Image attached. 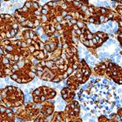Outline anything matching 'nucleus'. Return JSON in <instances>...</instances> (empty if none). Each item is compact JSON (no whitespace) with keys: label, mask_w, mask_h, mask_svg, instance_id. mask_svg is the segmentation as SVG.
<instances>
[{"label":"nucleus","mask_w":122,"mask_h":122,"mask_svg":"<svg viewBox=\"0 0 122 122\" xmlns=\"http://www.w3.org/2000/svg\"><path fill=\"white\" fill-rule=\"evenodd\" d=\"M42 7L35 0H28L15 11L14 16L21 27L33 29L41 25Z\"/></svg>","instance_id":"1"},{"label":"nucleus","mask_w":122,"mask_h":122,"mask_svg":"<svg viewBox=\"0 0 122 122\" xmlns=\"http://www.w3.org/2000/svg\"><path fill=\"white\" fill-rule=\"evenodd\" d=\"M37 76L40 79L52 82H60L67 79L70 73L51 60H42L36 64Z\"/></svg>","instance_id":"2"},{"label":"nucleus","mask_w":122,"mask_h":122,"mask_svg":"<svg viewBox=\"0 0 122 122\" xmlns=\"http://www.w3.org/2000/svg\"><path fill=\"white\" fill-rule=\"evenodd\" d=\"M1 54L13 63L28 58L30 51L26 42L23 38L5 39L1 41Z\"/></svg>","instance_id":"3"},{"label":"nucleus","mask_w":122,"mask_h":122,"mask_svg":"<svg viewBox=\"0 0 122 122\" xmlns=\"http://www.w3.org/2000/svg\"><path fill=\"white\" fill-rule=\"evenodd\" d=\"M36 75V65H33L32 60L28 57L13 64L10 78L19 84H26L30 82Z\"/></svg>","instance_id":"4"},{"label":"nucleus","mask_w":122,"mask_h":122,"mask_svg":"<svg viewBox=\"0 0 122 122\" xmlns=\"http://www.w3.org/2000/svg\"><path fill=\"white\" fill-rule=\"evenodd\" d=\"M21 38L26 42L31 56L39 61L46 60L50 57V53L46 51L45 43L39 38L33 29H27L21 33Z\"/></svg>","instance_id":"5"},{"label":"nucleus","mask_w":122,"mask_h":122,"mask_svg":"<svg viewBox=\"0 0 122 122\" xmlns=\"http://www.w3.org/2000/svg\"><path fill=\"white\" fill-rule=\"evenodd\" d=\"M91 75V69L83 59L80 60L79 64L76 69L67 78V86L76 90L81 85H83L89 80Z\"/></svg>","instance_id":"6"},{"label":"nucleus","mask_w":122,"mask_h":122,"mask_svg":"<svg viewBox=\"0 0 122 122\" xmlns=\"http://www.w3.org/2000/svg\"><path fill=\"white\" fill-rule=\"evenodd\" d=\"M25 103V94L20 88L13 86L1 90V104L11 108H17Z\"/></svg>","instance_id":"7"},{"label":"nucleus","mask_w":122,"mask_h":122,"mask_svg":"<svg viewBox=\"0 0 122 122\" xmlns=\"http://www.w3.org/2000/svg\"><path fill=\"white\" fill-rule=\"evenodd\" d=\"M97 75L112 79L118 85H122V68L110 60H104L94 68Z\"/></svg>","instance_id":"8"},{"label":"nucleus","mask_w":122,"mask_h":122,"mask_svg":"<svg viewBox=\"0 0 122 122\" xmlns=\"http://www.w3.org/2000/svg\"><path fill=\"white\" fill-rule=\"evenodd\" d=\"M108 38H109V35L107 33L101 32V31L92 33L89 29L84 30L79 36L80 42L90 50H94L101 46Z\"/></svg>","instance_id":"9"},{"label":"nucleus","mask_w":122,"mask_h":122,"mask_svg":"<svg viewBox=\"0 0 122 122\" xmlns=\"http://www.w3.org/2000/svg\"><path fill=\"white\" fill-rule=\"evenodd\" d=\"M18 21L9 14L1 15V41L13 38L19 32Z\"/></svg>","instance_id":"10"},{"label":"nucleus","mask_w":122,"mask_h":122,"mask_svg":"<svg viewBox=\"0 0 122 122\" xmlns=\"http://www.w3.org/2000/svg\"><path fill=\"white\" fill-rule=\"evenodd\" d=\"M40 112V105L33 102L27 104L24 103L22 106L17 107L15 114V117H17L20 121H34Z\"/></svg>","instance_id":"11"},{"label":"nucleus","mask_w":122,"mask_h":122,"mask_svg":"<svg viewBox=\"0 0 122 122\" xmlns=\"http://www.w3.org/2000/svg\"><path fill=\"white\" fill-rule=\"evenodd\" d=\"M56 91L52 88L47 87V86H40L33 91L32 97L33 102L36 103H42L46 100L53 99L56 96Z\"/></svg>","instance_id":"12"},{"label":"nucleus","mask_w":122,"mask_h":122,"mask_svg":"<svg viewBox=\"0 0 122 122\" xmlns=\"http://www.w3.org/2000/svg\"><path fill=\"white\" fill-rule=\"evenodd\" d=\"M64 112L67 121H82V120L79 118L80 104L76 100H72L70 103H68Z\"/></svg>","instance_id":"13"},{"label":"nucleus","mask_w":122,"mask_h":122,"mask_svg":"<svg viewBox=\"0 0 122 122\" xmlns=\"http://www.w3.org/2000/svg\"><path fill=\"white\" fill-rule=\"evenodd\" d=\"M14 63L7 59L5 56L1 54V77L4 78L7 76H10L12 71V65Z\"/></svg>","instance_id":"14"},{"label":"nucleus","mask_w":122,"mask_h":122,"mask_svg":"<svg viewBox=\"0 0 122 122\" xmlns=\"http://www.w3.org/2000/svg\"><path fill=\"white\" fill-rule=\"evenodd\" d=\"M1 112H0V121L1 122H12L15 121V114L11 107H7L1 104L0 105Z\"/></svg>","instance_id":"15"},{"label":"nucleus","mask_w":122,"mask_h":122,"mask_svg":"<svg viewBox=\"0 0 122 122\" xmlns=\"http://www.w3.org/2000/svg\"><path fill=\"white\" fill-rule=\"evenodd\" d=\"M39 105H40L41 113L43 114L45 117H46L48 118L51 115H53L54 110H55V106L53 103L50 102L49 100H46V101L43 102L42 103H39ZM48 121H49V119H48Z\"/></svg>","instance_id":"16"},{"label":"nucleus","mask_w":122,"mask_h":122,"mask_svg":"<svg viewBox=\"0 0 122 122\" xmlns=\"http://www.w3.org/2000/svg\"><path fill=\"white\" fill-rule=\"evenodd\" d=\"M61 96L66 103H70L72 100H74V98L76 96V90L67 86V87L63 88L61 90Z\"/></svg>","instance_id":"17"},{"label":"nucleus","mask_w":122,"mask_h":122,"mask_svg":"<svg viewBox=\"0 0 122 122\" xmlns=\"http://www.w3.org/2000/svg\"><path fill=\"white\" fill-rule=\"evenodd\" d=\"M51 121H67L65 114L64 111H59L53 113Z\"/></svg>","instance_id":"18"},{"label":"nucleus","mask_w":122,"mask_h":122,"mask_svg":"<svg viewBox=\"0 0 122 122\" xmlns=\"http://www.w3.org/2000/svg\"><path fill=\"white\" fill-rule=\"evenodd\" d=\"M114 21H116L118 24V29L117 31V36H122V16L117 12V15H116Z\"/></svg>","instance_id":"19"},{"label":"nucleus","mask_w":122,"mask_h":122,"mask_svg":"<svg viewBox=\"0 0 122 122\" xmlns=\"http://www.w3.org/2000/svg\"><path fill=\"white\" fill-rule=\"evenodd\" d=\"M115 11L119 13V14L122 16V4H119L118 6H117V7H116Z\"/></svg>","instance_id":"20"},{"label":"nucleus","mask_w":122,"mask_h":122,"mask_svg":"<svg viewBox=\"0 0 122 122\" xmlns=\"http://www.w3.org/2000/svg\"><path fill=\"white\" fill-rule=\"evenodd\" d=\"M99 121H110L109 119H107V118H106V117H104V116H101V117H99V120H98Z\"/></svg>","instance_id":"21"},{"label":"nucleus","mask_w":122,"mask_h":122,"mask_svg":"<svg viewBox=\"0 0 122 122\" xmlns=\"http://www.w3.org/2000/svg\"><path fill=\"white\" fill-rule=\"evenodd\" d=\"M117 115L120 117V120L122 121V108H119L117 111Z\"/></svg>","instance_id":"22"},{"label":"nucleus","mask_w":122,"mask_h":122,"mask_svg":"<svg viewBox=\"0 0 122 122\" xmlns=\"http://www.w3.org/2000/svg\"><path fill=\"white\" fill-rule=\"evenodd\" d=\"M117 39H118V41H119L121 46L122 47V36H117Z\"/></svg>","instance_id":"23"},{"label":"nucleus","mask_w":122,"mask_h":122,"mask_svg":"<svg viewBox=\"0 0 122 122\" xmlns=\"http://www.w3.org/2000/svg\"><path fill=\"white\" fill-rule=\"evenodd\" d=\"M111 1H114V2H117V3H120V4H122V0H111Z\"/></svg>","instance_id":"24"},{"label":"nucleus","mask_w":122,"mask_h":122,"mask_svg":"<svg viewBox=\"0 0 122 122\" xmlns=\"http://www.w3.org/2000/svg\"><path fill=\"white\" fill-rule=\"evenodd\" d=\"M5 1H8V0H5Z\"/></svg>","instance_id":"25"},{"label":"nucleus","mask_w":122,"mask_h":122,"mask_svg":"<svg viewBox=\"0 0 122 122\" xmlns=\"http://www.w3.org/2000/svg\"><path fill=\"white\" fill-rule=\"evenodd\" d=\"M35 1H38V0H35Z\"/></svg>","instance_id":"26"}]
</instances>
